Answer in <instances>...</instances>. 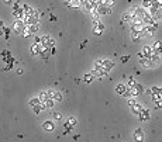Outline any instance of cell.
<instances>
[{"instance_id":"cell-20","label":"cell","mask_w":162,"mask_h":142,"mask_svg":"<svg viewBox=\"0 0 162 142\" xmlns=\"http://www.w3.org/2000/svg\"><path fill=\"white\" fill-rule=\"evenodd\" d=\"M144 28V24H135V25H131V31L134 33H141V30Z\"/></svg>"},{"instance_id":"cell-8","label":"cell","mask_w":162,"mask_h":142,"mask_svg":"<svg viewBox=\"0 0 162 142\" xmlns=\"http://www.w3.org/2000/svg\"><path fill=\"white\" fill-rule=\"evenodd\" d=\"M42 128L44 131H47V132H52V131L55 130V124L52 122V121H45L42 124Z\"/></svg>"},{"instance_id":"cell-34","label":"cell","mask_w":162,"mask_h":142,"mask_svg":"<svg viewBox=\"0 0 162 142\" xmlns=\"http://www.w3.org/2000/svg\"><path fill=\"white\" fill-rule=\"evenodd\" d=\"M52 117H54V120H55V121H61L62 120V114H61V113H54Z\"/></svg>"},{"instance_id":"cell-42","label":"cell","mask_w":162,"mask_h":142,"mask_svg":"<svg viewBox=\"0 0 162 142\" xmlns=\"http://www.w3.org/2000/svg\"><path fill=\"white\" fill-rule=\"evenodd\" d=\"M87 2H89V3H92L93 4V6H97V4H99V0H87Z\"/></svg>"},{"instance_id":"cell-14","label":"cell","mask_w":162,"mask_h":142,"mask_svg":"<svg viewBox=\"0 0 162 142\" xmlns=\"http://www.w3.org/2000/svg\"><path fill=\"white\" fill-rule=\"evenodd\" d=\"M142 110V106L141 104H138V103H135L134 106L131 107V111H132V114H135V115H138L140 114V111Z\"/></svg>"},{"instance_id":"cell-17","label":"cell","mask_w":162,"mask_h":142,"mask_svg":"<svg viewBox=\"0 0 162 142\" xmlns=\"http://www.w3.org/2000/svg\"><path fill=\"white\" fill-rule=\"evenodd\" d=\"M33 110H34V114H40L42 110H45V106H44V103H40L38 106L33 107Z\"/></svg>"},{"instance_id":"cell-49","label":"cell","mask_w":162,"mask_h":142,"mask_svg":"<svg viewBox=\"0 0 162 142\" xmlns=\"http://www.w3.org/2000/svg\"><path fill=\"white\" fill-rule=\"evenodd\" d=\"M17 73H19V75H23V73H24V70L20 68V69H17Z\"/></svg>"},{"instance_id":"cell-5","label":"cell","mask_w":162,"mask_h":142,"mask_svg":"<svg viewBox=\"0 0 162 142\" xmlns=\"http://www.w3.org/2000/svg\"><path fill=\"white\" fill-rule=\"evenodd\" d=\"M65 6H66L68 9H78V7L82 6V3H80V0H66V2H65Z\"/></svg>"},{"instance_id":"cell-48","label":"cell","mask_w":162,"mask_h":142,"mask_svg":"<svg viewBox=\"0 0 162 142\" xmlns=\"http://www.w3.org/2000/svg\"><path fill=\"white\" fill-rule=\"evenodd\" d=\"M13 9H14V10H19V9H20V4H19V3H14V6H13Z\"/></svg>"},{"instance_id":"cell-7","label":"cell","mask_w":162,"mask_h":142,"mask_svg":"<svg viewBox=\"0 0 162 142\" xmlns=\"http://www.w3.org/2000/svg\"><path fill=\"white\" fill-rule=\"evenodd\" d=\"M138 117H140V120L141 121H150V118H151V114H150V110H141L140 111V114H138Z\"/></svg>"},{"instance_id":"cell-9","label":"cell","mask_w":162,"mask_h":142,"mask_svg":"<svg viewBox=\"0 0 162 142\" xmlns=\"http://www.w3.org/2000/svg\"><path fill=\"white\" fill-rule=\"evenodd\" d=\"M151 49H152V54H161V41H155Z\"/></svg>"},{"instance_id":"cell-18","label":"cell","mask_w":162,"mask_h":142,"mask_svg":"<svg viewBox=\"0 0 162 142\" xmlns=\"http://www.w3.org/2000/svg\"><path fill=\"white\" fill-rule=\"evenodd\" d=\"M33 10H34V9H31V6H28V4H24V6H23V11H24V15H31V14H33Z\"/></svg>"},{"instance_id":"cell-53","label":"cell","mask_w":162,"mask_h":142,"mask_svg":"<svg viewBox=\"0 0 162 142\" xmlns=\"http://www.w3.org/2000/svg\"><path fill=\"white\" fill-rule=\"evenodd\" d=\"M147 2H151V0H147Z\"/></svg>"},{"instance_id":"cell-37","label":"cell","mask_w":162,"mask_h":142,"mask_svg":"<svg viewBox=\"0 0 162 142\" xmlns=\"http://www.w3.org/2000/svg\"><path fill=\"white\" fill-rule=\"evenodd\" d=\"M64 128H65V134H69V131L72 130V127H70L68 122H65V124H64Z\"/></svg>"},{"instance_id":"cell-27","label":"cell","mask_w":162,"mask_h":142,"mask_svg":"<svg viewBox=\"0 0 162 142\" xmlns=\"http://www.w3.org/2000/svg\"><path fill=\"white\" fill-rule=\"evenodd\" d=\"M66 122H68V124L70 125V127H75V125L78 124V121H76V118H75V117H70L69 120L66 121Z\"/></svg>"},{"instance_id":"cell-28","label":"cell","mask_w":162,"mask_h":142,"mask_svg":"<svg viewBox=\"0 0 162 142\" xmlns=\"http://www.w3.org/2000/svg\"><path fill=\"white\" fill-rule=\"evenodd\" d=\"M62 100H64L62 94L59 93V91H55V96H54V101H62Z\"/></svg>"},{"instance_id":"cell-45","label":"cell","mask_w":162,"mask_h":142,"mask_svg":"<svg viewBox=\"0 0 162 142\" xmlns=\"http://www.w3.org/2000/svg\"><path fill=\"white\" fill-rule=\"evenodd\" d=\"M97 27H99V28H100V30H101V31H103V30H104V24H101V23H100V21H97Z\"/></svg>"},{"instance_id":"cell-47","label":"cell","mask_w":162,"mask_h":142,"mask_svg":"<svg viewBox=\"0 0 162 142\" xmlns=\"http://www.w3.org/2000/svg\"><path fill=\"white\" fill-rule=\"evenodd\" d=\"M34 44H41V38L40 37H35V42Z\"/></svg>"},{"instance_id":"cell-21","label":"cell","mask_w":162,"mask_h":142,"mask_svg":"<svg viewBox=\"0 0 162 142\" xmlns=\"http://www.w3.org/2000/svg\"><path fill=\"white\" fill-rule=\"evenodd\" d=\"M93 77H95V76L92 75V73H86L85 76H83V82H86V83H90L93 80Z\"/></svg>"},{"instance_id":"cell-15","label":"cell","mask_w":162,"mask_h":142,"mask_svg":"<svg viewBox=\"0 0 162 142\" xmlns=\"http://www.w3.org/2000/svg\"><path fill=\"white\" fill-rule=\"evenodd\" d=\"M116 91H117L119 94H124L125 91H127V86H125V85H123V83H120V85H117Z\"/></svg>"},{"instance_id":"cell-19","label":"cell","mask_w":162,"mask_h":142,"mask_svg":"<svg viewBox=\"0 0 162 142\" xmlns=\"http://www.w3.org/2000/svg\"><path fill=\"white\" fill-rule=\"evenodd\" d=\"M54 104H55V101L52 99H47L45 101H44V106H45V108H52L54 107Z\"/></svg>"},{"instance_id":"cell-24","label":"cell","mask_w":162,"mask_h":142,"mask_svg":"<svg viewBox=\"0 0 162 142\" xmlns=\"http://www.w3.org/2000/svg\"><path fill=\"white\" fill-rule=\"evenodd\" d=\"M152 94H162L161 87H159V86H154V87L151 89V96H152Z\"/></svg>"},{"instance_id":"cell-29","label":"cell","mask_w":162,"mask_h":142,"mask_svg":"<svg viewBox=\"0 0 162 142\" xmlns=\"http://www.w3.org/2000/svg\"><path fill=\"white\" fill-rule=\"evenodd\" d=\"M90 14H92V17H93V20H95V21H99V13L96 11V7L92 10V11H90Z\"/></svg>"},{"instance_id":"cell-39","label":"cell","mask_w":162,"mask_h":142,"mask_svg":"<svg viewBox=\"0 0 162 142\" xmlns=\"http://www.w3.org/2000/svg\"><path fill=\"white\" fill-rule=\"evenodd\" d=\"M47 94H48V99H52V100H54V96H55V91H54V90H48V91H47Z\"/></svg>"},{"instance_id":"cell-32","label":"cell","mask_w":162,"mask_h":142,"mask_svg":"<svg viewBox=\"0 0 162 142\" xmlns=\"http://www.w3.org/2000/svg\"><path fill=\"white\" fill-rule=\"evenodd\" d=\"M101 33H103V31H101L97 25H95V27H93V34H95V35H101Z\"/></svg>"},{"instance_id":"cell-13","label":"cell","mask_w":162,"mask_h":142,"mask_svg":"<svg viewBox=\"0 0 162 142\" xmlns=\"http://www.w3.org/2000/svg\"><path fill=\"white\" fill-rule=\"evenodd\" d=\"M141 54L144 55V58H150L151 56V54H152V49H151V46H144L142 48V51H141Z\"/></svg>"},{"instance_id":"cell-3","label":"cell","mask_w":162,"mask_h":142,"mask_svg":"<svg viewBox=\"0 0 162 142\" xmlns=\"http://www.w3.org/2000/svg\"><path fill=\"white\" fill-rule=\"evenodd\" d=\"M96 11L99 13V15H101V14H104V15L111 14V9H109L106 4H101V3H99L97 6H96Z\"/></svg>"},{"instance_id":"cell-41","label":"cell","mask_w":162,"mask_h":142,"mask_svg":"<svg viewBox=\"0 0 162 142\" xmlns=\"http://www.w3.org/2000/svg\"><path fill=\"white\" fill-rule=\"evenodd\" d=\"M155 106L158 107L159 110H161V107H162V101H161V100H156V101H155Z\"/></svg>"},{"instance_id":"cell-44","label":"cell","mask_w":162,"mask_h":142,"mask_svg":"<svg viewBox=\"0 0 162 142\" xmlns=\"http://www.w3.org/2000/svg\"><path fill=\"white\" fill-rule=\"evenodd\" d=\"M49 21H56V17L54 14H49Z\"/></svg>"},{"instance_id":"cell-1","label":"cell","mask_w":162,"mask_h":142,"mask_svg":"<svg viewBox=\"0 0 162 142\" xmlns=\"http://www.w3.org/2000/svg\"><path fill=\"white\" fill-rule=\"evenodd\" d=\"M141 93H144V87L137 83L134 87H127V91H125L123 96H125V97H137V96H140Z\"/></svg>"},{"instance_id":"cell-12","label":"cell","mask_w":162,"mask_h":142,"mask_svg":"<svg viewBox=\"0 0 162 142\" xmlns=\"http://www.w3.org/2000/svg\"><path fill=\"white\" fill-rule=\"evenodd\" d=\"M31 55H40V44H33L30 48Z\"/></svg>"},{"instance_id":"cell-40","label":"cell","mask_w":162,"mask_h":142,"mask_svg":"<svg viewBox=\"0 0 162 142\" xmlns=\"http://www.w3.org/2000/svg\"><path fill=\"white\" fill-rule=\"evenodd\" d=\"M48 46H49V48H54V46H55V39L49 38V41H48Z\"/></svg>"},{"instance_id":"cell-31","label":"cell","mask_w":162,"mask_h":142,"mask_svg":"<svg viewBox=\"0 0 162 142\" xmlns=\"http://www.w3.org/2000/svg\"><path fill=\"white\" fill-rule=\"evenodd\" d=\"M40 38H41V44H42V45H48V41H49L48 35H42V37H40Z\"/></svg>"},{"instance_id":"cell-11","label":"cell","mask_w":162,"mask_h":142,"mask_svg":"<svg viewBox=\"0 0 162 142\" xmlns=\"http://www.w3.org/2000/svg\"><path fill=\"white\" fill-rule=\"evenodd\" d=\"M82 6H83V10H85L86 13H90L93 9H95V6H93L92 3H89L87 0H86V2H83V3H82Z\"/></svg>"},{"instance_id":"cell-35","label":"cell","mask_w":162,"mask_h":142,"mask_svg":"<svg viewBox=\"0 0 162 142\" xmlns=\"http://www.w3.org/2000/svg\"><path fill=\"white\" fill-rule=\"evenodd\" d=\"M135 85H137V82H135L132 77H130V79H128V86H127V87H134Z\"/></svg>"},{"instance_id":"cell-22","label":"cell","mask_w":162,"mask_h":142,"mask_svg":"<svg viewBox=\"0 0 162 142\" xmlns=\"http://www.w3.org/2000/svg\"><path fill=\"white\" fill-rule=\"evenodd\" d=\"M140 64L142 65L144 68H150L151 65H150V60H148V58H141L140 59Z\"/></svg>"},{"instance_id":"cell-43","label":"cell","mask_w":162,"mask_h":142,"mask_svg":"<svg viewBox=\"0 0 162 142\" xmlns=\"http://www.w3.org/2000/svg\"><path fill=\"white\" fill-rule=\"evenodd\" d=\"M130 59V55H125V56H121V62H127Z\"/></svg>"},{"instance_id":"cell-16","label":"cell","mask_w":162,"mask_h":142,"mask_svg":"<svg viewBox=\"0 0 162 142\" xmlns=\"http://www.w3.org/2000/svg\"><path fill=\"white\" fill-rule=\"evenodd\" d=\"M141 38H142V35H141L140 33H134V31H131V39L134 41V42H140Z\"/></svg>"},{"instance_id":"cell-23","label":"cell","mask_w":162,"mask_h":142,"mask_svg":"<svg viewBox=\"0 0 162 142\" xmlns=\"http://www.w3.org/2000/svg\"><path fill=\"white\" fill-rule=\"evenodd\" d=\"M28 31H30L31 34H35L38 31V24H31V25H28Z\"/></svg>"},{"instance_id":"cell-50","label":"cell","mask_w":162,"mask_h":142,"mask_svg":"<svg viewBox=\"0 0 162 142\" xmlns=\"http://www.w3.org/2000/svg\"><path fill=\"white\" fill-rule=\"evenodd\" d=\"M3 2H4V4H11L13 0H3Z\"/></svg>"},{"instance_id":"cell-38","label":"cell","mask_w":162,"mask_h":142,"mask_svg":"<svg viewBox=\"0 0 162 142\" xmlns=\"http://www.w3.org/2000/svg\"><path fill=\"white\" fill-rule=\"evenodd\" d=\"M135 103H137V100H135L134 97H130V99H128V106H130V107H132Z\"/></svg>"},{"instance_id":"cell-26","label":"cell","mask_w":162,"mask_h":142,"mask_svg":"<svg viewBox=\"0 0 162 142\" xmlns=\"http://www.w3.org/2000/svg\"><path fill=\"white\" fill-rule=\"evenodd\" d=\"M121 20L123 21H131V14H130V13H124V14L121 15Z\"/></svg>"},{"instance_id":"cell-25","label":"cell","mask_w":162,"mask_h":142,"mask_svg":"<svg viewBox=\"0 0 162 142\" xmlns=\"http://www.w3.org/2000/svg\"><path fill=\"white\" fill-rule=\"evenodd\" d=\"M47 99H48V94H47V91H41L40 96H38V100H40L41 103H44Z\"/></svg>"},{"instance_id":"cell-10","label":"cell","mask_w":162,"mask_h":142,"mask_svg":"<svg viewBox=\"0 0 162 142\" xmlns=\"http://www.w3.org/2000/svg\"><path fill=\"white\" fill-rule=\"evenodd\" d=\"M135 141L137 142L144 141V134H142V130H141V128H137V130H135Z\"/></svg>"},{"instance_id":"cell-33","label":"cell","mask_w":162,"mask_h":142,"mask_svg":"<svg viewBox=\"0 0 162 142\" xmlns=\"http://www.w3.org/2000/svg\"><path fill=\"white\" fill-rule=\"evenodd\" d=\"M21 35H23V37H24V38H28V37H30V35H31V33H30V31H28V28H27V27H25V28H24V30H23V33H21Z\"/></svg>"},{"instance_id":"cell-46","label":"cell","mask_w":162,"mask_h":142,"mask_svg":"<svg viewBox=\"0 0 162 142\" xmlns=\"http://www.w3.org/2000/svg\"><path fill=\"white\" fill-rule=\"evenodd\" d=\"M11 68H13V65H11V64H7V66L4 68L3 70H10V69H11Z\"/></svg>"},{"instance_id":"cell-51","label":"cell","mask_w":162,"mask_h":142,"mask_svg":"<svg viewBox=\"0 0 162 142\" xmlns=\"http://www.w3.org/2000/svg\"><path fill=\"white\" fill-rule=\"evenodd\" d=\"M104 2H106V0H99V3H101V4H104Z\"/></svg>"},{"instance_id":"cell-36","label":"cell","mask_w":162,"mask_h":142,"mask_svg":"<svg viewBox=\"0 0 162 142\" xmlns=\"http://www.w3.org/2000/svg\"><path fill=\"white\" fill-rule=\"evenodd\" d=\"M104 4H106L109 9H111V7H113V4H114V0H106V2H104Z\"/></svg>"},{"instance_id":"cell-6","label":"cell","mask_w":162,"mask_h":142,"mask_svg":"<svg viewBox=\"0 0 162 142\" xmlns=\"http://www.w3.org/2000/svg\"><path fill=\"white\" fill-rule=\"evenodd\" d=\"M93 76H99V77H101V76H107V72H104L103 69H101L100 66H99L97 64H95L93 65V73H92Z\"/></svg>"},{"instance_id":"cell-2","label":"cell","mask_w":162,"mask_h":142,"mask_svg":"<svg viewBox=\"0 0 162 142\" xmlns=\"http://www.w3.org/2000/svg\"><path fill=\"white\" fill-rule=\"evenodd\" d=\"M96 64H97L99 66H100L104 72H107V73L110 72V70L113 69V66H114V64L111 62V60H109V59H99Z\"/></svg>"},{"instance_id":"cell-30","label":"cell","mask_w":162,"mask_h":142,"mask_svg":"<svg viewBox=\"0 0 162 142\" xmlns=\"http://www.w3.org/2000/svg\"><path fill=\"white\" fill-rule=\"evenodd\" d=\"M41 101L38 99H33V100H30V101H28V104H30L31 107H35V106H38V104H40Z\"/></svg>"},{"instance_id":"cell-52","label":"cell","mask_w":162,"mask_h":142,"mask_svg":"<svg viewBox=\"0 0 162 142\" xmlns=\"http://www.w3.org/2000/svg\"><path fill=\"white\" fill-rule=\"evenodd\" d=\"M4 25H3V21H0V28H3Z\"/></svg>"},{"instance_id":"cell-4","label":"cell","mask_w":162,"mask_h":142,"mask_svg":"<svg viewBox=\"0 0 162 142\" xmlns=\"http://www.w3.org/2000/svg\"><path fill=\"white\" fill-rule=\"evenodd\" d=\"M24 28H25V25H24V23H23L21 20H16V21L13 23V30H14L17 34H21Z\"/></svg>"}]
</instances>
